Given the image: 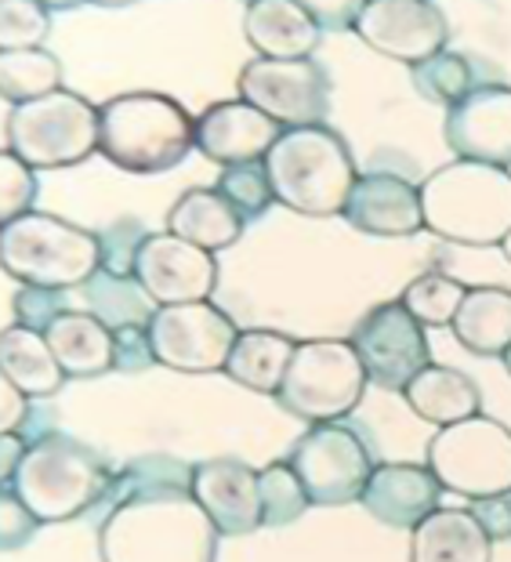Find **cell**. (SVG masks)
Returning a JSON list of instances; mask_svg holds the SVG:
<instances>
[{"instance_id":"obj_35","label":"cell","mask_w":511,"mask_h":562,"mask_svg":"<svg viewBox=\"0 0 511 562\" xmlns=\"http://www.w3.org/2000/svg\"><path fill=\"white\" fill-rule=\"evenodd\" d=\"M218 193L232 203V211L240 214L243 222L261 218L272 203H276V193H272L265 160L261 164H236V167H222L218 175Z\"/></svg>"},{"instance_id":"obj_31","label":"cell","mask_w":511,"mask_h":562,"mask_svg":"<svg viewBox=\"0 0 511 562\" xmlns=\"http://www.w3.org/2000/svg\"><path fill=\"white\" fill-rule=\"evenodd\" d=\"M88 294V313L99 316L110 330L121 327H149L157 316V302L141 291L138 280H116L110 272H94L84 283Z\"/></svg>"},{"instance_id":"obj_27","label":"cell","mask_w":511,"mask_h":562,"mask_svg":"<svg viewBox=\"0 0 511 562\" xmlns=\"http://www.w3.org/2000/svg\"><path fill=\"white\" fill-rule=\"evenodd\" d=\"M450 330L468 352L482 356V360H501L511 345V291L468 286Z\"/></svg>"},{"instance_id":"obj_12","label":"cell","mask_w":511,"mask_h":562,"mask_svg":"<svg viewBox=\"0 0 511 562\" xmlns=\"http://www.w3.org/2000/svg\"><path fill=\"white\" fill-rule=\"evenodd\" d=\"M236 338H240V327L211 302L160 305L149 323V341L157 363L182 370V374L225 370Z\"/></svg>"},{"instance_id":"obj_22","label":"cell","mask_w":511,"mask_h":562,"mask_svg":"<svg viewBox=\"0 0 511 562\" xmlns=\"http://www.w3.org/2000/svg\"><path fill=\"white\" fill-rule=\"evenodd\" d=\"M410 533V562H493V537L472 508H439Z\"/></svg>"},{"instance_id":"obj_32","label":"cell","mask_w":511,"mask_h":562,"mask_svg":"<svg viewBox=\"0 0 511 562\" xmlns=\"http://www.w3.org/2000/svg\"><path fill=\"white\" fill-rule=\"evenodd\" d=\"M410 80L424 102L446 105V110H454L461 99H468L479 88L475 83V66L457 52H439L432 58H424L421 66L410 69Z\"/></svg>"},{"instance_id":"obj_20","label":"cell","mask_w":511,"mask_h":562,"mask_svg":"<svg viewBox=\"0 0 511 562\" xmlns=\"http://www.w3.org/2000/svg\"><path fill=\"white\" fill-rule=\"evenodd\" d=\"M439 497H443V486H439L428 464L388 461L374 469L360 505L371 512L377 522L391 526V530H413V526H421L432 512L443 508Z\"/></svg>"},{"instance_id":"obj_45","label":"cell","mask_w":511,"mask_h":562,"mask_svg":"<svg viewBox=\"0 0 511 562\" xmlns=\"http://www.w3.org/2000/svg\"><path fill=\"white\" fill-rule=\"evenodd\" d=\"M30 442L19 432H0V483H11L19 472L22 458H26Z\"/></svg>"},{"instance_id":"obj_28","label":"cell","mask_w":511,"mask_h":562,"mask_svg":"<svg viewBox=\"0 0 511 562\" xmlns=\"http://www.w3.org/2000/svg\"><path fill=\"white\" fill-rule=\"evenodd\" d=\"M0 378L22 389L30 400L55 396L66 385V370L58 367L44 334L19 327V323L0 330Z\"/></svg>"},{"instance_id":"obj_11","label":"cell","mask_w":511,"mask_h":562,"mask_svg":"<svg viewBox=\"0 0 511 562\" xmlns=\"http://www.w3.org/2000/svg\"><path fill=\"white\" fill-rule=\"evenodd\" d=\"M236 91L283 131L327 124L330 113V77L313 58H251L236 77Z\"/></svg>"},{"instance_id":"obj_44","label":"cell","mask_w":511,"mask_h":562,"mask_svg":"<svg viewBox=\"0 0 511 562\" xmlns=\"http://www.w3.org/2000/svg\"><path fill=\"white\" fill-rule=\"evenodd\" d=\"M26 417H30V396L0 378V428L4 432H19Z\"/></svg>"},{"instance_id":"obj_1","label":"cell","mask_w":511,"mask_h":562,"mask_svg":"<svg viewBox=\"0 0 511 562\" xmlns=\"http://www.w3.org/2000/svg\"><path fill=\"white\" fill-rule=\"evenodd\" d=\"M218 526L193 494H146L113 505L99 526L102 562H218Z\"/></svg>"},{"instance_id":"obj_33","label":"cell","mask_w":511,"mask_h":562,"mask_svg":"<svg viewBox=\"0 0 511 562\" xmlns=\"http://www.w3.org/2000/svg\"><path fill=\"white\" fill-rule=\"evenodd\" d=\"M468 286L446 277V272H421L418 280L407 283V291L399 294V302L407 305V313L421 323V327H450L457 316L461 302H465Z\"/></svg>"},{"instance_id":"obj_36","label":"cell","mask_w":511,"mask_h":562,"mask_svg":"<svg viewBox=\"0 0 511 562\" xmlns=\"http://www.w3.org/2000/svg\"><path fill=\"white\" fill-rule=\"evenodd\" d=\"M149 236L152 233L146 229V222L130 218V214L116 218L113 225H105V229L99 233V240H102V272H110V277H116V280H135L138 255H141V247H146Z\"/></svg>"},{"instance_id":"obj_38","label":"cell","mask_w":511,"mask_h":562,"mask_svg":"<svg viewBox=\"0 0 511 562\" xmlns=\"http://www.w3.org/2000/svg\"><path fill=\"white\" fill-rule=\"evenodd\" d=\"M37 200V175L15 153H0V225L30 214Z\"/></svg>"},{"instance_id":"obj_2","label":"cell","mask_w":511,"mask_h":562,"mask_svg":"<svg viewBox=\"0 0 511 562\" xmlns=\"http://www.w3.org/2000/svg\"><path fill=\"white\" fill-rule=\"evenodd\" d=\"M99 116V153L127 175H163L196 149V116L171 94H113Z\"/></svg>"},{"instance_id":"obj_40","label":"cell","mask_w":511,"mask_h":562,"mask_svg":"<svg viewBox=\"0 0 511 562\" xmlns=\"http://www.w3.org/2000/svg\"><path fill=\"white\" fill-rule=\"evenodd\" d=\"M37 526V516L22 505L15 490L0 486V544H4V552H19L22 544H30Z\"/></svg>"},{"instance_id":"obj_43","label":"cell","mask_w":511,"mask_h":562,"mask_svg":"<svg viewBox=\"0 0 511 562\" xmlns=\"http://www.w3.org/2000/svg\"><path fill=\"white\" fill-rule=\"evenodd\" d=\"M472 512H475V519L486 526V533H490L493 541H508L511 537V494L472 501Z\"/></svg>"},{"instance_id":"obj_9","label":"cell","mask_w":511,"mask_h":562,"mask_svg":"<svg viewBox=\"0 0 511 562\" xmlns=\"http://www.w3.org/2000/svg\"><path fill=\"white\" fill-rule=\"evenodd\" d=\"M428 469L439 486L468 501L511 494V428L482 414L439 428L428 442Z\"/></svg>"},{"instance_id":"obj_13","label":"cell","mask_w":511,"mask_h":562,"mask_svg":"<svg viewBox=\"0 0 511 562\" xmlns=\"http://www.w3.org/2000/svg\"><path fill=\"white\" fill-rule=\"evenodd\" d=\"M352 349L360 352L366 381L374 389L402 392L424 367H432L424 327L407 313V305L382 302L374 305L352 330Z\"/></svg>"},{"instance_id":"obj_6","label":"cell","mask_w":511,"mask_h":562,"mask_svg":"<svg viewBox=\"0 0 511 562\" xmlns=\"http://www.w3.org/2000/svg\"><path fill=\"white\" fill-rule=\"evenodd\" d=\"M0 269L22 286L69 291L102 272V240L58 214L30 211L0 225Z\"/></svg>"},{"instance_id":"obj_41","label":"cell","mask_w":511,"mask_h":562,"mask_svg":"<svg viewBox=\"0 0 511 562\" xmlns=\"http://www.w3.org/2000/svg\"><path fill=\"white\" fill-rule=\"evenodd\" d=\"M113 352H116V370H121V374H141L146 367L157 363L152 341H149V327L113 330Z\"/></svg>"},{"instance_id":"obj_21","label":"cell","mask_w":511,"mask_h":562,"mask_svg":"<svg viewBox=\"0 0 511 562\" xmlns=\"http://www.w3.org/2000/svg\"><path fill=\"white\" fill-rule=\"evenodd\" d=\"M243 37L258 58L294 63V58H308L316 52L323 30L298 0H251L243 8Z\"/></svg>"},{"instance_id":"obj_34","label":"cell","mask_w":511,"mask_h":562,"mask_svg":"<svg viewBox=\"0 0 511 562\" xmlns=\"http://www.w3.org/2000/svg\"><path fill=\"white\" fill-rule=\"evenodd\" d=\"M258 490H261V526L265 530H283V526L298 522L305 508H313L302 480L294 475L287 461H272L258 472Z\"/></svg>"},{"instance_id":"obj_25","label":"cell","mask_w":511,"mask_h":562,"mask_svg":"<svg viewBox=\"0 0 511 562\" xmlns=\"http://www.w3.org/2000/svg\"><path fill=\"white\" fill-rule=\"evenodd\" d=\"M247 222L232 211L218 189H185L168 211V233L204 250H225L240 244Z\"/></svg>"},{"instance_id":"obj_14","label":"cell","mask_w":511,"mask_h":562,"mask_svg":"<svg viewBox=\"0 0 511 562\" xmlns=\"http://www.w3.org/2000/svg\"><path fill=\"white\" fill-rule=\"evenodd\" d=\"M355 33L366 47L413 69L424 58L446 52L450 22L432 0H363Z\"/></svg>"},{"instance_id":"obj_23","label":"cell","mask_w":511,"mask_h":562,"mask_svg":"<svg viewBox=\"0 0 511 562\" xmlns=\"http://www.w3.org/2000/svg\"><path fill=\"white\" fill-rule=\"evenodd\" d=\"M44 338L52 345L58 367L66 370V378H99L116 370L113 330L88 308L63 313L44 330Z\"/></svg>"},{"instance_id":"obj_30","label":"cell","mask_w":511,"mask_h":562,"mask_svg":"<svg viewBox=\"0 0 511 562\" xmlns=\"http://www.w3.org/2000/svg\"><path fill=\"white\" fill-rule=\"evenodd\" d=\"M55 91H63V63L47 47L0 52V99L4 105H26Z\"/></svg>"},{"instance_id":"obj_19","label":"cell","mask_w":511,"mask_h":562,"mask_svg":"<svg viewBox=\"0 0 511 562\" xmlns=\"http://www.w3.org/2000/svg\"><path fill=\"white\" fill-rule=\"evenodd\" d=\"M280 135V124H272L265 113L243 99L214 102L196 116V149L218 167L261 164Z\"/></svg>"},{"instance_id":"obj_3","label":"cell","mask_w":511,"mask_h":562,"mask_svg":"<svg viewBox=\"0 0 511 562\" xmlns=\"http://www.w3.org/2000/svg\"><path fill=\"white\" fill-rule=\"evenodd\" d=\"M265 171L276 203L305 218H334L344 214L360 171H355L352 149L334 127H291L269 149Z\"/></svg>"},{"instance_id":"obj_18","label":"cell","mask_w":511,"mask_h":562,"mask_svg":"<svg viewBox=\"0 0 511 562\" xmlns=\"http://www.w3.org/2000/svg\"><path fill=\"white\" fill-rule=\"evenodd\" d=\"M193 497L222 537H247L261 530L258 472L240 458H211L193 464Z\"/></svg>"},{"instance_id":"obj_39","label":"cell","mask_w":511,"mask_h":562,"mask_svg":"<svg viewBox=\"0 0 511 562\" xmlns=\"http://www.w3.org/2000/svg\"><path fill=\"white\" fill-rule=\"evenodd\" d=\"M11 302H15V323H19V327L37 330V334H44L58 316L69 313L66 291H44V286H22Z\"/></svg>"},{"instance_id":"obj_16","label":"cell","mask_w":511,"mask_h":562,"mask_svg":"<svg viewBox=\"0 0 511 562\" xmlns=\"http://www.w3.org/2000/svg\"><path fill=\"white\" fill-rule=\"evenodd\" d=\"M443 138L457 160L490 164L511 171V88L479 83L468 99L446 110Z\"/></svg>"},{"instance_id":"obj_5","label":"cell","mask_w":511,"mask_h":562,"mask_svg":"<svg viewBox=\"0 0 511 562\" xmlns=\"http://www.w3.org/2000/svg\"><path fill=\"white\" fill-rule=\"evenodd\" d=\"M19 494L41 526L66 522L91 512L105 501L113 486V472L94 447L63 432H44L30 442L15 480L4 483Z\"/></svg>"},{"instance_id":"obj_8","label":"cell","mask_w":511,"mask_h":562,"mask_svg":"<svg viewBox=\"0 0 511 562\" xmlns=\"http://www.w3.org/2000/svg\"><path fill=\"white\" fill-rule=\"evenodd\" d=\"M366 370L352 341L313 338L298 341L287 378L276 392V403L291 417L308 425H327L349 417L366 396Z\"/></svg>"},{"instance_id":"obj_24","label":"cell","mask_w":511,"mask_h":562,"mask_svg":"<svg viewBox=\"0 0 511 562\" xmlns=\"http://www.w3.org/2000/svg\"><path fill=\"white\" fill-rule=\"evenodd\" d=\"M402 400L410 403V411L421 417V422H432L439 428L468 422V417H479L482 411V392L479 385L457 367H424L418 378L402 389Z\"/></svg>"},{"instance_id":"obj_42","label":"cell","mask_w":511,"mask_h":562,"mask_svg":"<svg viewBox=\"0 0 511 562\" xmlns=\"http://www.w3.org/2000/svg\"><path fill=\"white\" fill-rule=\"evenodd\" d=\"M308 15L316 19L319 30H330V33H341V30H355V19L363 11V0H344V4H330V0H305Z\"/></svg>"},{"instance_id":"obj_17","label":"cell","mask_w":511,"mask_h":562,"mask_svg":"<svg viewBox=\"0 0 511 562\" xmlns=\"http://www.w3.org/2000/svg\"><path fill=\"white\" fill-rule=\"evenodd\" d=\"M344 222L366 236L382 240H402L424 229L421 186L391 171H366L355 182L349 203H344Z\"/></svg>"},{"instance_id":"obj_47","label":"cell","mask_w":511,"mask_h":562,"mask_svg":"<svg viewBox=\"0 0 511 562\" xmlns=\"http://www.w3.org/2000/svg\"><path fill=\"white\" fill-rule=\"evenodd\" d=\"M501 360H504V370H508V374H511V345H508V352L501 356Z\"/></svg>"},{"instance_id":"obj_46","label":"cell","mask_w":511,"mask_h":562,"mask_svg":"<svg viewBox=\"0 0 511 562\" xmlns=\"http://www.w3.org/2000/svg\"><path fill=\"white\" fill-rule=\"evenodd\" d=\"M501 250H504V258L511 261V233L504 236V244H501Z\"/></svg>"},{"instance_id":"obj_7","label":"cell","mask_w":511,"mask_h":562,"mask_svg":"<svg viewBox=\"0 0 511 562\" xmlns=\"http://www.w3.org/2000/svg\"><path fill=\"white\" fill-rule=\"evenodd\" d=\"M4 153H15L33 171L84 164L99 149V105L77 91H55L26 105H4Z\"/></svg>"},{"instance_id":"obj_26","label":"cell","mask_w":511,"mask_h":562,"mask_svg":"<svg viewBox=\"0 0 511 562\" xmlns=\"http://www.w3.org/2000/svg\"><path fill=\"white\" fill-rule=\"evenodd\" d=\"M294 352H298V341L283 330H240L236 338L229 363H225V374H229L236 385L261 392V396H276L283 378H287Z\"/></svg>"},{"instance_id":"obj_37","label":"cell","mask_w":511,"mask_h":562,"mask_svg":"<svg viewBox=\"0 0 511 562\" xmlns=\"http://www.w3.org/2000/svg\"><path fill=\"white\" fill-rule=\"evenodd\" d=\"M47 8L37 0H4L0 4V47L4 52H30L44 47Z\"/></svg>"},{"instance_id":"obj_15","label":"cell","mask_w":511,"mask_h":562,"mask_svg":"<svg viewBox=\"0 0 511 562\" xmlns=\"http://www.w3.org/2000/svg\"><path fill=\"white\" fill-rule=\"evenodd\" d=\"M218 258L211 250L171 233H152L138 255L135 280L157 305H193L211 302L218 291Z\"/></svg>"},{"instance_id":"obj_10","label":"cell","mask_w":511,"mask_h":562,"mask_svg":"<svg viewBox=\"0 0 511 562\" xmlns=\"http://www.w3.org/2000/svg\"><path fill=\"white\" fill-rule=\"evenodd\" d=\"M287 464L316 508H341L360 501L377 469L366 439L341 422L308 425L291 447Z\"/></svg>"},{"instance_id":"obj_29","label":"cell","mask_w":511,"mask_h":562,"mask_svg":"<svg viewBox=\"0 0 511 562\" xmlns=\"http://www.w3.org/2000/svg\"><path fill=\"white\" fill-rule=\"evenodd\" d=\"M146 494H193V464L178 461L171 453H146V458L127 461L113 475L105 505H124V501Z\"/></svg>"},{"instance_id":"obj_4","label":"cell","mask_w":511,"mask_h":562,"mask_svg":"<svg viewBox=\"0 0 511 562\" xmlns=\"http://www.w3.org/2000/svg\"><path fill=\"white\" fill-rule=\"evenodd\" d=\"M424 229L461 247H501L511 233V171L454 160L421 182Z\"/></svg>"}]
</instances>
